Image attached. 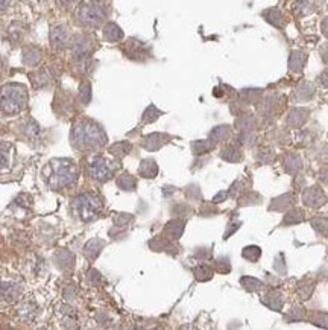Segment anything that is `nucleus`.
Instances as JSON below:
<instances>
[{
  "label": "nucleus",
  "mask_w": 328,
  "mask_h": 330,
  "mask_svg": "<svg viewBox=\"0 0 328 330\" xmlns=\"http://www.w3.org/2000/svg\"><path fill=\"white\" fill-rule=\"evenodd\" d=\"M20 282L11 276H0V301L12 303L20 297Z\"/></svg>",
  "instance_id": "obj_5"
},
{
  "label": "nucleus",
  "mask_w": 328,
  "mask_h": 330,
  "mask_svg": "<svg viewBox=\"0 0 328 330\" xmlns=\"http://www.w3.org/2000/svg\"><path fill=\"white\" fill-rule=\"evenodd\" d=\"M303 200H304V204H307L309 207H319V206H322L327 201L324 192L319 187L307 189L304 192V195H303Z\"/></svg>",
  "instance_id": "obj_8"
},
{
  "label": "nucleus",
  "mask_w": 328,
  "mask_h": 330,
  "mask_svg": "<svg viewBox=\"0 0 328 330\" xmlns=\"http://www.w3.org/2000/svg\"><path fill=\"white\" fill-rule=\"evenodd\" d=\"M322 32L325 37H328V17L322 21Z\"/></svg>",
  "instance_id": "obj_25"
},
{
  "label": "nucleus",
  "mask_w": 328,
  "mask_h": 330,
  "mask_svg": "<svg viewBox=\"0 0 328 330\" xmlns=\"http://www.w3.org/2000/svg\"><path fill=\"white\" fill-rule=\"evenodd\" d=\"M321 180H322L324 183H327V184H328V166L321 169Z\"/></svg>",
  "instance_id": "obj_22"
},
{
  "label": "nucleus",
  "mask_w": 328,
  "mask_h": 330,
  "mask_svg": "<svg viewBox=\"0 0 328 330\" xmlns=\"http://www.w3.org/2000/svg\"><path fill=\"white\" fill-rule=\"evenodd\" d=\"M304 63H306V55L304 53H301V52L292 53V57H290V69L292 70H296V72L301 70L304 66Z\"/></svg>",
  "instance_id": "obj_14"
},
{
  "label": "nucleus",
  "mask_w": 328,
  "mask_h": 330,
  "mask_svg": "<svg viewBox=\"0 0 328 330\" xmlns=\"http://www.w3.org/2000/svg\"><path fill=\"white\" fill-rule=\"evenodd\" d=\"M90 174L93 175V178L103 181V180H108L109 177H111V169H109L108 163L103 158H96L90 164Z\"/></svg>",
  "instance_id": "obj_7"
},
{
  "label": "nucleus",
  "mask_w": 328,
  "mask_h": 330,
  "mask_svg": "<svg viewBox=\"0 0 328 330\" xmlns=\"http://www.w3.org/2000/svg\"><path fill=\"white\" fill-rule=\"evenodd\" d=\"M50 40H52V46H53L55 49L61 50V49H64V47L67 46V43H69V34H67V31L64 29L63 26H57V27H53V29H52Z\"/></svg>",
  "instance_id": "obj_9"
},
{
  "label": "nucleus",
  "mask_w": 328,
  "mask_h": 330,
  "mask_svg": "<svg viewBox=\"0 0 328 330\" xmlns=\"http://www.w3.org/2000/svg\"><path fill=\"white\" fill-rule=\"evenodd\" d=\"M307 119V110H293L289 117V123L293 126H301Z\"/></svg>",
  "instance_id": "obj_13"
},
{
  "label": "nucleus",
  "mask_w": 328,
  "mask_h": 330,
  "mask_svg": "<svg viewBox=\"0 0 328 330\" xmlns=\"http://www.w3.org/2000/svg\"><path fill=\"white\" fill-rule=\"evenodd\" d=\"M321 81H322V84H324L325 87H328V70H325V72L321 75Z\"/></svg>",
  "instance_id": "obj_24"
},
{
  "label": "nucleus",
  "mask_w": 328,
  "mask_h": 330,
  "mask_svg": "<svg viewBox=\"0 0 328 330\" xmlns=\"http://www.w3.org/2000/svg\"><path fill=\"white\" fill-rule=\"evenodd\" d=\"M76 207H78V213L81 215L82 219H91L97 215V212L100 209V203L96 197L85 194L76 200Z\"/></svg>",
  "instance_id": "obj_6"
},
{
  "label": "nucleus",
  "mask_w": 328,
  "mask_h": 330,
  "mask_svg": "<svg viewBox=\"0 0 328 330\" xmlns=\"http://www.w3.org/2000/svg\"><path fill=\"white\" fill-rule=\"evenodd\" d=\"M75 135H76V139L82 143V146H97L102 143L100 131L96 125L81 123L79 126H76Z\"/></svg>",
  "instance_id": "obj_4"
},
{
  "label": "nucleus",
  "mask_w": 328,
  "mask_h": 330,
  "mask_svg": "<svg viewBox=\"0 0 328 330\" xmlns=\"http://www.w3.org/2000/svg\"><path fill=\"white\" fill-rule=\"evenodd\" d=\"M242 283H243L245 288H248V289H260V288L263 286V283H261L260 280L252 279V277H245V279H242Z\"/></svg>",
  "instance_id": "obj_19"
},
{
  "label": "nucleus",
  "mask_w": 328,
  "mask_h": 330,
  "mask_svg": "<svg viewBox=\"0 0 328 330\" xmlns=\"http://www.w3.org/2000/svg\"><path fill=\"white\" fill-rule=\"evenodd\" d=\"M304 219V215H303V212L301 210H293V212H289L287 215H286V218H284V224L287 225V224H295V222H301Z\"/></svg>",
  "instance_id": "obj_16"
},
{
  "label": "nucleus",
  "mask_w": 328,
  "mask_h": 330,
  "mask_svg": "<svg viewBox=\"0 0 328 330\" xmlns=\"http://www.w3.org/2000/svg\"><path fill=\"white\" fill-rule=\"evenodd\" d=\"M11 163V151L9 146L5 143H0V171H5L9 168Z\"/></svg>",
  "instance_id": "obj_12"
},
{
  "label": "nucleus",
  "mask_w": 328,
  "mask_h": 330,
  "mask_svg": "<svg viewBox=\"0 0 328 330\" xmlns=\"http://www.w3.org/2000/svg\"><path fill=\"white\" fill-rule=\"evenodd\" d=\"M76 18L88 26H96L103 21L105 18V9L100 3L96 2H84L81 3L76 11Z\"/></svg>",
  "instance_id": "obj_2"
},
{
  "label": "nucleus",
  "mask_w": 328,
  "mask_h": 330,
  "mask_svg": "<svg viewBox=\"0 0 328 330\" xmlns=\"http://www.w3.org/2000/svg\"><path fill=\"white\" fill-rule=\"evenodd\" d=\"M313 227L316 231H319L321 234H328V219L325 218H318V219H313Z\"/></svg>",
  "instance_id": "obj_15"
},
{
  "label": "nucleus",
  "mask_w": 328,
  "mask_h": 330,
  "mask_svg": "<svg viewBox=\"0 0 328 330\" xmlns=\"http://www.w3.org/2000/svg\"><path fill=\"white\" fill-rule=\"evenodd\" d=\"M299 168H301V160H299L296 155H290V157L286 160V169H287L290 174L296 172Z\"/></svg>",
  "instance_id": "obj_17"
},
{
  "label": "nucleus",
  "mask_w": 328,
  "mask_h": 330,
  "mask_svg": "<svg viewBox=\"0 0 328 330\" xmlns=\"http://www.w3.org/2000/svg\"><path fill=\"white\" fill-rule=\"evenodd\" d=\"M103 35H105V38H106L108 41H119V40L123 37V32H122V29H120L117 24L109 23V24H106V27H105Z\"/></svg>",
  "instance_id": "obj_11"
},
{
  "label": "nucleus",
  "mask_w": 328,
  "mask_h": 330,
  "mask_svg": "<svg viewBox=\"0 0 328 330\" xmlns=\"http://www.w3.org/2000/svg\"><path fill=\"white\" fill-rule=\"evenodd\" d=\"M243 257L251 260V262L257 260L260 257V248L258 246H248V248L243 250Z\"/></svg>",
  "instance_id": "obj_18"
},
{
  "label": "nucleus",
  "mask_w": 328,
  "mask_h": 330,
  "mask_svg": "<svg viewBox=\"0 0 328 330\" xmlns=\"http://www.w3.org/2000/svg\"><path fill=\"white\" fill-rule=\"evenodd\" d=\"M75 2V0H57V3H60L61 6H69Z\"/></svg>",
  "instance_id": "obj_26"
},
{
  "label": "nucleus",
  "mask_w": 328,
  "mask_h": 330,
  "mask_svg": "<svg viewBox=\"0 0 328 330\" xmlns=\"http://www.w3.org/2000/svg\"><path fill=\"white\" fill-rule=\"evenodd\" d=\"M40 60H41V53H40V50L35 49V47H27V49L23 52V61H24V64H27V66H37Z\"/></svg>",
  "instance_id": "obj_10"
},
{
  "label": "nucleus",
  "mask_w": 328,
  "mask_h": 330,
  "mask_svg": "<svg viewBox=\"0 0 328 330\" xmlns=\"http://www.w3.org/2000/svg\"><path fill=\"white\" fill-rule=\"evenodd\" d=\"M313 321H315V324H318V326L328 327V315H325V314H318Z\"/></svg>",
  "instance_id": "obj_21"
},
{
  "label": "nucleus",
  "mask_w": 328,
  "mask_h": 330,
  "mask_svg": "<svg viewBox=\"0 0 328 330\" xmlns=\"http://www.w3.org/2000/svg\"><path fill=\"white\" fill-rule=\"evenodd\" d=\"M81 96L84 99V102H88L90 101V84H82L81 86Z\"/></svg>",
  "instance_id": "obj_20"
},
{
  "label": "nucleus",
  "mask_w": 328,
  "mask_h": 330,
  "mask_svg": "<svg viewBox=\"0 0 328 330\" xmlns=\"http://www.w3.org/2000/svg\"><path fill=\"white\" fill-rule=\"evenodd\" d=\"M9 3H11V0H0V12L5 11L9 6Z\"/></svg>",
  "instance_id": "obj_23"
},
{
  "label": "nucleus",
  "mask_w": 328,
  "mask_h": 330,
  "mask_svg": "<svg viewBox=\"0 0 328 330\" xmlns=\"http://www.w3.org/2000/svg\"><path fill=\"white\" fill-rule=\"evenodd\" d=\"M76 180V169L70 161H60L50 175V184L53 187H66Z\"/></svg>",
  "instance_id": "obj_3"
},
{
  "label": "nucleus",
  "mask_w": 328,
  "mask_h": 330,
  "mask_svg": "<svg viewBox=\"0 0 328 330\" xmlns=\"http://www.w3.org/2000/svg\"><path fill=\"white\" fill-rule=\"evenodd\" d=\"M27 104V92L21 84H6L0 89V111L17 114Z\"/></svg>",
  "instance_id": "obj_1"
}]
</instances>
